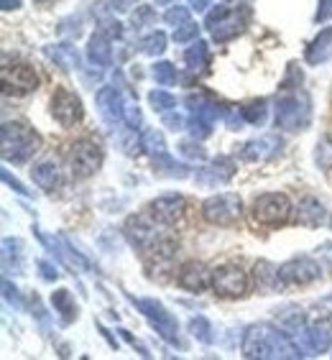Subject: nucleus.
<instances>
[{"label":"nucleus","instance_id":"1","mask_svg":"<svg viewBox=\"0 0 332 360\" xmlns=\"http://www.w3.org/2000/svg\"><path fill=\"white\" fill-rule=\"evenodd\" d=\"M243 355L248 360H284L299 358L297 347L284 330H274L271 325H250L243 335Z\"/></svg>","mask_w":332,"mask_h":360},{"label":"nucleus","instance_id":"2","mask_svg":"<svg viewBox=\"0 0 332 360\" xmlns=\"http://www.w3.org/2000/svg\"><path fill=\"white\" fill-rule=\"evenodd\" d=\"M123 230H125V238L131 240L133 248H139L143 256H151V258H156V261L172 258V253L177 250L174 238L161 233L159 225H153V222L143 215L128 217Z\"/></svg>","mask_w":332,"mask_h":360},{"label":"nucleus","instance_id":"3","mask_svg":"<svg viewBox=\"0 0 332 360\" xmlns=\"http://www.w3.org/2000/svg\"><path fill=\"white\" fill-rule=\"evenodd\" d=\"M0 143H3V159L13 161V164H23L39 151L42 139H39V133L31 125L8 120L0 128Z\"/></svg>","mask_w":332,"mask_h":360},{"label":"nucleus","instance_id":"4","mask_svg":"<svg viewBox=\"0 0 332 360\" xmlns=\"http://www.w3.org/2000/svg\"><path fill=\"white\" fill-rule=\"evenodd\" d=\"M309 97L302 90H284L276 100V125L284 131H305L309 125Z\"/></svg>","mask_w":332,"mask_h":360},{"label":"nucleus","instance_id":"5","mask_svg":"<svg viewBox=\"0 0 332 360\" xmlns=\"http://www.w3.org/2000/svg\"><path fill=\"white\" fill-rule=\"evenodd\" d=\"M131 302L136 304V309H139V312L143 314L148 322H151V327L166 340V342L179 345V322L174 319V314L169 312L164 304H161L159 299H148V297L136 299V297H131Z\"/></svg>","mask_w":332,"mask_h":360},{"label":"nucleus","instance_id":"6","mask_svg":"<svg viewBox=\"0 0 332 360\" xmlns=\"http://www.w3.org/2000/svg\"><path fill=\"white\" fill-rule=\"evenodd\" d=\"M105 153L100 148V143L90 139H82L72 143L70 153H67V169H70L72 179H87L97 169L103 167Z\"/></svg>","mask_w":332,"mask_h":360},{"label":"nucleus","instance_id":"7","mask_svg":"<svg viewBox=\"0 0 332 360\" xmlns=\"http://www.w3.org/2000/svg\"><path fill=\"white\" fill-rule=\"evenodd\" d=\"M291 202L286 194H279V192H266L261 197H256L253 202V210H250V215L258 225H266V228H279V225H284L286 220L291 217Z\"/></svg>","mask_w":332,"mask_h":360},{"label":"nucleus","instance_id":"8","mask_svg":"<svg viewBox=\"0 0 332 360\" xmlns=\"http://www.w3.org/2000/svg\"><path fill=\"white\" fill-rule=\"evenodd\" d=\"M241 215H243V202L238 194L222 192L202 202V217L208 222H212V225L228 228V225H236L241 220Z\"/></svg>","mask_w":332,"mask_h":360},{"label":"nucleus","instance_id":"9","mask_svg":"<svg viewBox=\"0 0 332 360\" xmlns=\"http://www.w3.org/2000/svg\"><path fill=\"white\" fill-rule=\"evenodd\" d=\"M248 286H250L248 274L238 264L217 266V269L212 271V289H215V294H220V297H225V299L245 297V294H248Z\"/></svg>","mask_w":332,"mask_h":360},{"label":"nucleus","instance_id":"10","mask_svg":"<svg viewBox=\"0 0 332 360\" xmlns=\"http://www.w3.org/2000/svg\"><path fill=\"white\" fill-rule=\"evenodd\" d=\"M3 95H13L23 97L31 95V92L39 87V75L34 72V67L28 64H11V67H3Z\"/></svg>","mask_w":332,"mask_h":360},{"label":"nucleus","instance_id":"11","mask_svg":"<svg viewBox=\"0 0 332 360\" xmlns=\"http://www.w3.org/2000/svg\"><path fill=\"white\" fill-rule=\"evenodd\" d=\"M51 115L59 125L64 128H72L75 123H79L84 115V108H82V100L79 95H75L72 90L67 87H59L51 97Z\"/></svg>","mask_w":332,"mask_h":360},{"label":"nucleus","instance_id":"12","mask_svg":"<svg viewBox=\"0 0 332 360\" xmlns=\"http://www.w3.org/2000/svg\"><path fill=\"white\" fill-rule=\"evenodd\" d=\"M279 274H281L284 286H307V284H312V281H317L322 269H319V264H314L312 258L297 256L279 266Z\"/></svg>","mask_w":332,"mask_h":360},{"label":"nucleus","instance_id":"13","mask_svg":"<svg viewBox=\"0 0 332 360\" xmlns=\"http://www.w3.org/2000/svg\"><path fill=\"white\" fill-rule=\"evenodd\" d=\"M148 212L161 225H177L187 212V200L181 194H161L148 205Z\"/></svg>","mask_w":332,"mask_h":360},{"label":"nucleus","instance_id":"14","mask_svg":"<svg viewBox=\"0 0 332 360\" xmlns=\"http://www.w3.org/2000/svg\"><path fill=\"white\" fill-rule=\"evenodd\" d=\"M177 284H179L181 289L200 294V291L212 286V271L202 264V261H187V264L179 269V274H177Z\"/></svg>","mask_w":332,"mask_h":360},{"label":"nucleus","instance_id":"15","mask_svg":"<svg viewBox=\"0 0 332 360\" xmlns=\"http://www.w3.org/2000/svg\"><path fill=\"white\" fill-rule=\"evenodd\" d=\"M248 21H250V8L248 6H243L241 11H228V15H225V18L212 28V39L217 44L230 41V39H236V36H241L243 31H245Z\"/></svg>","mask_w":332,"mask_h":360},{"label":"nucleus","instance_id":"16","mask_svg":"<svg viewBox=\"0 0 332 360\" xmlns=\"http://www.w3.org/2000/svg\"><path fill=\"white\" fill-rule=\"evenodd\" d=\"M123 97L115 87H103L97 92V110L103 115V120L108 125H118L123 123Z\"/></svg>","mask_w":332,"mask_h":360},{"label":"nucleus","instance_id":"17","mask_svg":"<svg viewBox=\"0 0 332 360\" xmlns=\"http://www.w3.org/2000/svg\"><path fill=\"white\" fill-rule=\"evenodd\" d=\"M31 176H34L36 187H42L44 192H54L62 184V169H59V164L54 159H44L39 164H34Z\"/></svg>","mask_w":332,"mask_h":360},{"label":"nucleus","instance_id":"18","mask_svg":"<svg viewBox=\"0 0 332 360\" xmlns=\"http://www.w3.org/2000/svg\"><path fill=\"white\" fill-rule=\"evenodd\" d=\"M281 148V141L274 139V136H263V139H256V141H248V143L241 146V156L245 161H266L271 159L274 153Z\"/></svg>","mask_w":332,"mask_h":360},{"label":"nucleus","instance_id":"19","mask_svg":"<svg viewBox=\"0 0 332 360\" xmlns=\"http://www.w3.org/2000/svg\"><path fill=\"white\" fill-rule=\"evenodd\" d=\"M294 217H297L299 225L305 228H319L325 222V205L314 197H305L299 200V205L294 207Z\"/></svg>","mask_w":332,"mask_h":360},{"label":"nucleus","instance_id":"20","mask_svg":"<svg viewBox=\"0 0 332 360\" xmlns=\"http://www.w3.org/2000/svg\"><path fill=\"white\" fill-rule=\"evenodd\" d=\"M253 281H256V289L261 294H274L279 286H284L281 274H279V266L269 264V261H258L253 266Z\"/></svg>","mask_w":332,"mask_h":360},{"label":"nucleus","instance_id":"21","mask_svg":"<svg viewBox=\"0 0 332 360\" xmlns=\"http://www.w3.org/2000/svg\"><path fill=\"white\" fill-rule=\"evenodd\" d=\"M187 105H189V112H192V115L210 120V123L222 118V110H225V108H220V105L215 103L212 97L202 95V92H192V95L187 97Z\"/></svg>","mask_w":332,"mask_h":360},{"label":"nucleus","instance_id":"22","mask_svg":"<svg viewBox=\"0 0 332 360\" xmlns=\"http://www.w3.org/2000/svg\"><path fill=\"white\" fill-rule=\"evenodd\" d=\"M332 56V28H322L307 46V64H325Z\"/></svg>","mask_w":332,"mask_h":360},{"label":"nucleus","instance_id":"23","mask_svg":"<svg viewBox=\"0 0 332 360\" xmlns=\"http://www.w3.org/2000/svg\"><path fill=\"white\" fill-rule=\"evenodd\" d=\"M87 59H90L95 67H110L113 62V46L110 39L105 34H92L90 41H87Z\"/></svg>","mask_w":332,"mask_h":360},{"label":"nucleus","instance_id":"24","mask_svg":"<svg viewBox=\"0 0 332 360\" xmlns=\"http://www.w3.org/2000/svg\"><path fill=\"white\" fill-rule=\"evenodd\" d=\"M46 56L56 67H62L64 72L79 70V51H77L72 44H54V46H46Z\"/></svg>","mask_w":332,"mask_h":360},{"label":"nucleus","instance_id":"25","mask_svg":"<svg viewBox=\"0 0 332 360\" xmlns=\"http://www.w3.org/2000/svg\"><path fill=\"white\" fill-rule=\"evenodd\" d=\"M3 269L11 274H23V243L18 238L3 240Z\"/></svg>","mask_w":332,"mask_h":360},{"label":"nucleus","instance_id":"26","mask_svg":"<svg viewBox=\"0 0 332 360\" xmlns=\"http://www.w3.org/2000/svg\"><path fill=\"white\" fill-rule=\"evenodd\" d=\"M51 307H54V312H59V317H62L64 325H70V322H75L77 319V304H75V297H72L70 289H56L54 294H51Z\"/></svg>","mask_w":332,"mask_h":360},{"label":"nucleus","instance_id":"27","mask_svg":"<svg viewBox=\"0 0 332 360\" xmlns=\"http://www.w3.org/2000/svg\"><path fill=\"white\" fill-rule=\"evenodd\" d=\"M305 335L312 347V353H327L332 347V333L327 325H307Z\"/></svg>","mask_w":332,"mask_h":360},{"label":"nucleus","instance_id":"28","mask_svg":"<svg viewBox=\"0 0 332 360\" xmlns=\"http://www.w3.org/2000/svg\"><path fill=\"white\" fill-rule=\"evenodd\" d=\"M184 62L192 72H202L208 70L210 64V49H208V41H194L192 46L187 49V54H184Z\"/></svg>","mask_w":332,"mask_h":360},{"label":"nucleus","instance_id":"29","mask_svg":"<svg viewBox=\"0 0 332 360\" xmlns=\"http://www.w3.org/2000/svg\"><path fill=\"white\" fill-rule=\"evenodd\" d=\"M153 167H156V172H159V174H164V176H172V179H184V176H189V169L184 167V164H177L169 153L153 156Z\"/></svg>","mask_w":332,"mask_h":360},{"label":"nucleus","instance_id":"30","mask_svg":"<svg viewBox=\"0 0 332 360\" xmlns=\"http://www.w3.org/2000/svg\"><path fill=\"white\" fill-rule=\"evenodd\" d=\"M141 146H143V151L148 153L151 159L166 153V141H164V136H161V131H156V128H148V131L141 136Z\"/></svg>","mask_w":332,"mask_h":360},{"label":"nucleus","instance_id":"31","mask_svg":"<svg viewBox=\"0 0 332 360\" xmlns=\"http://www.w3.org/2000/svg\"><path fill=\"white\" fill-rule=\"evenodd\" d=\"M141 51L148 56H159L166 51V34L164 31H153L146 39H141Z\"/></svg>","mask_w":332,"mask_h":360},{"label":"nucleus","instance_id":"32","mask_svg":"<svg viewBox=\"0 0 332 360\" xmlns=\"http://www.w3.org/2000/svg\"><path fill=\"white\" fill-rule=\"evenodd\" d=\"M208 172L212 174V181H228L230 176L236 174V164H233V159H228V156H217Z\"/></svg>","mask_w":332,"mask_h":360},{"label":"nucleus","instance_id":"33","mask_svg":"<svg viewBox=\"0 0 332 360\" xmlns=\"http://www.w3.org/2000/svg\"><path fill=\"white\" fill-rule=\"evenodd\" d=\"M153 79L161 84V87H169V84L177 82V67L172 62H156L151 70Z\"/></svg>","mask_w":332,"mask_h":360},{"label":"nucleus","instance_id":"34","mask_svg":"<svg viewBox=\"0 0 332 360\" xmlns=\"http://www.w3.org/2000/svg\"><path fill=\"white\" fill-rule=\"evenodd\" d=\"M148 103H151V108L156 112H169L177 108V97L164 90H153V92H148Z\"/></svg>","mask_w":332,"mask_h":360},{"label":"nucleus","instance_id":"35","mask_svg":"<svg viewBox=\"0 0 332 360\" xmlns=\"http://www.w3.org/2000/svg\"><path fill=\"white\" fill-rule=\"evenodd\" d=\"M189 333L200 340V342H205V345H210V342L215 340L212 338V325H210L205 317H192V319H189Z\"/></svg>","mask_w":332,"mask_h":360},{"label":"nucleus","instance_id":"36","mask_svg":"<svg viewBox=\"0 0 332 360\" xmlns=\"http://www.w3.org/2000/svg\"><path fill=\"white\" fill-rule=\"evenodd\" d=\"M314 161H317L319 169H332V136H325L319 141L317 148H314Z\"/></svg>","mask_w":332,"mask_h":360},{"label":"nucleus","instance_id":"37","mask_svg":"<svg viewBox=\"0 0 332 360\" xmlns=\"http://www.w3.org/2000/svg\"><path fill=\"white\" fill-rule=\"evenodd\" d=\"M243 110V118H245V123H263L266 120V100H253V103H248L245 108H241Z\"/></svg>","mask_w":332,"mask_h":360},{"label":"nucleus","instance_id":"38","mask_svg":"<svg viewBox=\"0 0 332 360\" xmlns=\"http://www.w3.org/2000/svg\"><path fill=\"white\" fill-rule=\"evenodd\" d=\"M141 120H143V115H141V108L136 100H131V97H125L123 103V123L128 125V128H139Z\"/></svg>","mask_w":332,"mask_h":360},{"label":"nucleus","instance_id":"39","mask_svg":"<svg viewBox=\"0 0 332 360\" xmlns=\"http://www.w3.org/2000/svg\"><path fill=\"white\" fill-rule=\"evenodd\" d=\"M187 131L192 133L194 139H208L210 133H212V123L205 118H197V115H192V118L187 120Z\"/></svg>","mask_w":332,"mask_h":360},{"label":"nucleus","instance_id":"40","mask_svg":"<svg viewBox=\"0 0 332 360\" xmlns=\"http://www.w3.org/2000/svg\"><path fill=\"white\" fill-rule=\"evenodd\" d=\"M197 34H200V26H197V23H192V21H187L184 26L174 28V41L187 44V41H192V39H197Z\"/></svg>","mask_w":332,"mask_h":360},{"label":"nucleus","instance_id":"41","mask_svg":"<svg viewBox=\"0 0 332 360\" xmlns=\"http://www.w3.org/2000/svg\"><path fill=\"white\" fill-rule=\"evenodd\" d=\"M164 21L169 23V26H184V23L189 21V8H184V6H177V8H169L164 13Z\"/></svg>","mask_w":332,"mask_h":360},{"label":"nucleus","instance_id":"42","mask_svg":"<svg viewBox=\"0 0 332 360\" xmlns=\"http://www.w3.org/2000/svg\"><path fill=\"white\" fill-rule=\"evenodd\" d=\"M100 34H105L113 41V39H120V36H123V26H120L115 18H110V15H103V18H100Z\"/></svg>","mask_w":332,"mask_h":360},{"label":"nucleus","instance_id":"43","mask_svg":"<svg viewBox=\"0 0 332 360\" xmlns=\"http://www.w3.org/2000/svg\"><path fill=\"white\" fill-rule=\"evenodd\" d=\"M222 120H225V125H228L230 131H241L243 123H245L243 110H238V108H225V110H222Z\"/></svg>","mask_w":332,"mask_h":360},{"label":"nucleus","instance_id":"44","mask_svg":"<svg viewBox=\"0 0 332 360\" xmlns=\"http://www.w3.org/2000/svg\"><path fill=\"white\" fill-rule=\"evenodd\" d=\"M179 151L184 153V156H189V159H197V161H205V159H208V151H205V148H202V146L197 143V139L179 143Z\"/></svg>","mask_w":332,"mask_h":360},{"label":"nucleus","instance_id":"45","mask_svg":"<svg viewBox=\"0 0 332 360\" xmlns=\"http://www.w3.org/2000/svg\"><path fill=\"white\" fill-rule=\"evenodd\" d=\"M156 18V13L151 11V6H136V13H133V26L143 28Z\"/></svg>","mask_w":332,"mask_h":360},{"label":"nucleus","instance_id":"46","mask_svg":"<svg viewBox=\"0 0 332 360\" xmlns=\"http://www.w3.org/2000/svg\"><path fill=\"white\" fill-rule=\"evenodd\" d=\"M164 125L166 128H172V131H184L187 128V118L179 115V112H164Z\"/></svg>","mask_w":332,"mask_h":360},{"label":"nucleus","instance_id":"47","mask_svg":"<svg viewBox=\"0 0 332 360\" xmlns=\"http://www.w3.org/2000/svg\"><path fill=\"white\" fill-rule=\"evenodd\" d=\"M225 15H228V8H225V6H215L212 11L208 13V18H205V28H208V31H212V28L217 26V23L225 18Z\"/></svg>","mask_w":332,"mask_h":360},{"label":"nucleus","instance_id":"48","mask_svg":"<svg viewBox=\"0 0 332 360\" xmlns=\"http://www.w3.org/2000/svg\"><path fill=\"white\" fill-rule=\"evenodd\" d=\"M0 174H3V181H6L8 187L13 189V192L23 194V197H28V194H31V192H28V189H26V187H23L21 181L15 179V176H11V172H8V169H3V172H0Z\"/></svg>","mask_w":332,"mask_h":360},{"label":"nucleus","instance_id":"49","mask_svg":"<svg viewBox=\"0 0 332 360\" xmlns=\"http://www.w3.org/2000/svg\"><path fill=\"white\" fill-rule=\"evenodd\" d=\"M327 18H332V0H319V8L317 13H314V21H327Z\"/></svg>","mask_w":332,"mask_h":360},{"label":"nucleus","instance_id":"50","mask_svg":"<svg viewBox=\"0 0 332 360\" xmlns=\"http://www.w3.org/2000/svg\"><path fill=\"white\" fill-rule=\"evenodd\" d=\"M3 297L8 299V302H13L15 307H21V299H18V289H15L13 284H11V281H3Z\"/></svg>","mask_w":332,"mask_h":360},{"label":"nucleus","instance_id":"51","mask_svg":"<svg viewBox=\"0 0 332 360\" xmlns=\"http://www.w3.org/2000/svg\"><path fill=\"white\" fill-rule=\"evenodd\" d=\"M39 269H42V276L46 278V281H56V278H59L56 266H51L49 261H39Z\"/></svg>","mask_w":332,"mask_h":360},{"label":"nucleus","instance_id":"52","mask_svg":"<svg viewBox=\"0 0 332 360\" xmlns=\"http://www.w3.org/2000/svg\"><path fill=\"white\" fill-rule=\"evenodd\" d=\"M210 3H212V0H189V8H192V11H208Z\"/></svg>","mask_w":332,"mask_h":360},{"label":"nucleus","instance_id":"53","mask_svg":"<svg viewBox=\"0 0 332 360\" xmlns=\"http://www.w3.org/2000/svg\"><path fill=\"white\" fill-rule=\"evenodd\" d=\"M139 0H113V8H118V11H128L131 6H136Z\"/></svg>","mask_w":332,"mask_h":360},{"label":"nucleus","instance_id":"54","mask_svg":"<svg viewBox=\"0 0 332 360\" xmlns=\"http://www.w3.org/2000/svg\"><path fill=\"white\" fill-rule=\"evenodd\" d=\"M3 3V11H18L21 8V0H0Z\"/></svg>","mask_w":332,"mask_h":360},{"label":"nucleus","instance_id":"55","mask_svg":"<svg viewBox=\"0 0 332 360\" xmlns=\"http://www.w3.org/2000/svg\"><path fill=\"white\" fill-rule=\"evenodd\" d=\"M156 6H169V3H177V0H153Z\"/></svg>","mask_w":332,"mask_h":360},{"label":"nucleus","instance_id":"56","mask_svg":"<svg viewBox=\"0 0 332 360\" xmlns=\"http://www.w3.org/2000/svg\"><path fill=\"white\" fill-rule=\"evenodd\" d=\"M330 228H332V217H330Z\"/></svg>","mask_w":332,"mask_h":360},{"label":"nucleus","instance_id":"57","mask_svg":"<svg viewBox=\"0 0 332 360\" xmlns=\"http://www.w3.org/2000/svg\"><path fill=\"white\" fill-rule=\"evenodd\" d=\"M39 3H44V0H39Z\"/></svg>","mask_w":332,"mask_h":360}]
</instances>
